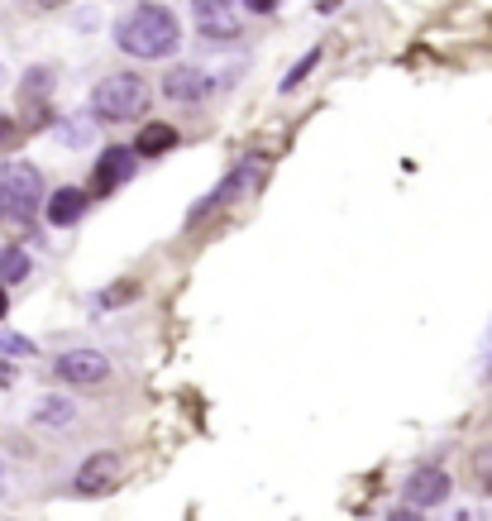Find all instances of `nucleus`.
Masks as SVG:
<instances>
[{"instance_id":"nucleus-1","label":"nucleus","mask_w":492,"mask_h":521,"mask_svg":"<svg viewBox=\"0 0 492 521\" xmlns=\"http://www.w3.org/2000/svg\"><path fill=\"white\" fill-rule=\"evenodd\" d=\"M115 44H120V53L139 58V63H158V58H172L177 53L182 24H177V15H172L168 5L144 0V5H134L125 20L115 24Z\"/></svg>"},{"instance_id":"nucleus-2","label":"nucleus","mask_w":492,"mask_h":521,"mask_svg":"<svg viewBox=\"0 0 492 521\" xmlns=\"http://www.w3.org/2000/svg\"><path fill=\"white\" fill-rule=\"evenodd\" d=\"M153 106V87L139 72H110L96 82L91 91V115L106 120V125H129V120H144Z\"/></svg>"},{"instance_id":"nucleus-3","label":"nucleus","mask_w":492,"mask_h":521,"mask_svg":"<svg viewBox=\"0 0 492 521\" xmlns=\"http://www.w3.org/2000/svg\"><path fill=\"white\" fill-rule=\"evenodd\" d=\"M43 211V173L34 163H5L0 168V220L5 225H34V216Z\"/></svg>"},{"instance_id":"nucleus-4","label":"nucleus","mask_w":492,"mask_h":521,"mask_svg":"<svg viewBox=\"0 0 492 521\" xmlns=\"http://www.w3.org/2000/svg\"><path fill=\"white\" fill-rule=\"evenodd\" d=\"M192 20L201 39L230 44L244 34V5L239 0H192Z\"/></svg>"},{"instance_id":"nucleus-5","label":"nucleus","mask_w":492,"mask_h":521,"mask_svg":"<svg viewBox=\"0 0 492 521\" xmlns=\"http://www.w3.org/2000/svg\"><path fill=\"white\" fill-rule=\"evenodd\" d=\"M53 373L72 383V388H91V383H106L110 378V359L101 349H67L53 359Z\"/></svg>"},{"instance_id":"nucleus-6","label":"nucleus","mask_w":492,"mask_h":521,"mask_svg":"<svg viewBox=\"0 0 492 521\" xmlns=\"http://www.w3.org/2000/svg\"><path fill=\"white\" fill-rule=\"evenodd\" d=\"M120 474H125L120 455L101 450V455H91L82 469H77V478H72V493H82V498H106V493L120 488Z\"/></svg>"},{"instance_id":"nucleus-7","label":"nucleus","mask_w":492,"mask_h":521,"mask_svg":"<svg viewBox=\"0 0 492 521\" xmlns=\"http://www.w3.org/2000/svg\"><path fill=\"white\" fill-rule=\"evenodd\" d=\"M158 91H163L168 101H177V106H201L215 87L196 63H177V67H168V77H163V87Z\"/></svg>"},{"instance_id":"nucleus-8","label":"nucleus","mask_w":492,"mask_h":521,"mask_svg":"<svg viewBox=\"0 0 492 521\" xmlns=\"http://www.w3.org/2000/svg\"><path fill=\"white\" fill-rule=\"evenodd\" d=\"M134 163H139V153L134 149H106L96 158V173H91V192L96 196H110L120 182L134 177Z\"/></svg>"},{"instance_id":"nucleus-9","label":"nucleus","mask_w":492,"mask_h":521,"mask_svg":"<svg viewBox=\"0 0 492 521\" xmlns=\"http://www.w3.org/2000/svg\"><path fill=\"white\" fill-rule=\"evenodd\" d=\"M450 498V474L445 469H416L407 478V502L411 507H440Z\"/></svg>"},{"instance_id":"nucleus-10","label":"nucleus","mask_w":492,"mask_h":521,"mask_svg":"<svg viewBox=\"0 0 492 521\" xmlns=\"http://www.w3.org/2000/svg\"><path fill=\"white\" fill-rule=\"evenodd\" d=\"M82 211H86V192H82V187H58V192L48 196V206H43L48 225H77Z\"/></svg>"},{"instance_id":"nucleus-11","label":"nucleus","mask_w":492,"mask_h":521,"mask_svg":"<svg viewBox=\"0 0 492 521\" xmlns=\"http://www.w3.org/2000/svg\"><path fill=\"white\" fill-rule=\"evenodd\" d=\"M172 144H177V130H172V125H163V120H153V125H144V130H139V139H134V153H139V158H158V153H168Z\"/></svg>"},{"instance_id":"nucleus-12","label":"nucleus","mask_w":492,"mask_h":521,"mask_svg":"<svg viewBox=\"0 0 492 521\" xmlns=\"http://www.w3.org/2000/svg\"><path fill=\"white\" fill-rule=\"evenodd\" d=\"M72 416H77L72 397H43L39 407H34V426H67Z\"/></svg>"},{"instance_id":"nucleus-13","label":"nucleus","mask_w":492,"mask_h":521,"mask_svg":"<svg viewBox=\"0 0 492 521\" xmlns=\"http://www.w3.org/2000/svg\"><path fill=\"white\" fill-rule=\"evenodd\" d=\"M24 278H29V254H24L20 244H5L0 249V287L24 283Z\"/></svg>"},{"instance_id":"nucleus-14","label":"nucleus","mask_w":492,"mask_h":521,"mask_svg":"<svg viewBox=\"0 0 492 521\" xmlns=\"http://www.w3.org/2000/svg\"><path fill=\"white\" fill-rule=\"evenodd\" d=\"M48 91H53V67H29L24 72V106H39V101H48Z\"/></svg>"},{"instance_id":"nucleus-15","label":"nucleus","mask_w":492,"mask_h":521,"mask_svg":"<svg viewBox=\"0 0 492 521\" xmlns=\"http://www.w3.org/2000/svg\"><path fill=\"white\" fill-rule=\"evenodd\" d=\"M316 67H321V48H311V53H301V63L292 67L287 77H282V91H297L301 82H306V77L316 72Z\"/></svg>"},{"instance_id":"nucleus-16","label":"nucleus","mask_w":492,"mask_h":521,"mask_svg":"<svg viewBox=\"0 0 492 521\" xmlns=\"http://www.w3.org/2000/svg\"><path fill=\"white\" fill-rule=\"evenodd\" d=\"M58 130H63V134H58L63 144H91V134H96V130H91V120H63Z\"/></svg>"},{"instance_id":"nucleus-17","label":"nucleus","mask_w":492,"mask_h":521,"mask_svg":"<svg viewBox=\"0 0 492 521\" xmlns=\"http://www.w3.org/2000/svg\"><path fill=\"white\" fill-rule=\"evenodd\" d=\"M0 354H15V359H29L34 345L24 340V335H10V330H0Z\"/></svg>"},{"instance_id":"nucleus-18","label":"nucleus","mask_w":492,"mask_h":521,"mask_svg":"<svg viewBox=\"0 0 492 521\" xmlns=\"http://www.w3.org/2000/svg\"><path fill=\"white\" fill-rule=\"evenodd\" d=\"M473 474H478V488L492 493V450H483V455L473 459Z\"/></svg>"},{"instance_id":"nucleus-19","label":"nucleus","mask_w":492,"mask_h":521,"mask_svg":"<svg viewBox=\"0 0 492 521\" xmlns=\"http://www.w3.org/2000/svg\"><path fill=\"white\" fill-rule=\"evenodd\" d=\"M20 125L10 120V115H0V149H10V144H20Z\"/></svg>"},{"instance_id":"nucleus-20","label":"nucleus","mask_w":492,"mask_h":521,"mask_svg":"<svg viewBox=\"0 0 492 521\" xmlns=\"http://www.w3.org/2000/svg\"><path fill=\"white\" fill-rule=\"evenodd\" d=\"M244 10H254V15H273L278 10V0H239Z\"/></svg>"},{"instance_id":"nucleus-21","label":"nucleus","mask_w":492,"mask_h":521,"mask_svg":"<svg viewBox=\"0 0 492 521\" xmlns=\"http://www.w3.org/2000/svg\"><path fill=\"white\" fill-rule=\"evenodd\" d=\"M5 493H15V478H10V464L0 459V498H5Z\"/></svg>"},{"instance_id":"nucleus-22","label":"nucleus","mask_w":492,"mask_h":521,"mask_svg":"<svg viewBox=\"0 0 492 521\" xmlns=\"http://www.w3.org/2000/svg\"><path fill=\"white\" fill-rule=\"evenodd\" d=\"M387 521H421L416 507H397V512H387Z\"/></svg>"},{"instance_id":"nucleus-23","label":"nucleus","mask_w":492,"mask_h":521,"mask_svg":"<svg viewBox=\"0 0 492 521\" xmlns=\"http://www.w3.org/2000/svg\"><path fill=\"white\" fill-rule=\"evenodd\" d=\"M20 5H29V10H58V5H67V0H20Z\"/></svg>"},{"instance_id":"nucleus-24","label":"nucleus","mask_w":492,"mask_h":521,"mask_svg":"<svg viewBox=\"0 0 492 521\" xmlns=\"http://www.w3.org/2000/svg\"><path fill=\"white\" fill-rule=\"evenodd\" d=\"M10 383H15V369H10V364H0V388H10Z\"/></svg>"},{"instance_id":"nucleus-25","label":"nucleus","mask_w":492,"mask_h":521,"mask_svg":"<svg viewBox=\"0 0 492 521\" xmlns=\"http://www.w3.org/2000/svg\"><path fill=\"white\" fill-rule=\"evenodd\" d=\"M5 311H10V287H0V321H5Z\"/></svg>"}]
</instances>
